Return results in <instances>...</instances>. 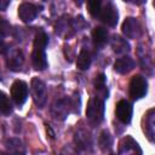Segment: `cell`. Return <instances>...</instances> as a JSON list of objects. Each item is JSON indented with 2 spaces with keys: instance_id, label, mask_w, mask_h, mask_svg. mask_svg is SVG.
Wrapping results in <instances>:
<instances>
[{
  "instance_id": "5b68a950",
  "label": "cell",
  "mask_w": 155,
  "mask_h": 155,
  "mask_svg": "<svg viewBox=\"0 0 155 155\" xmlns=\"http://www.w3.org/2000/svg\"><path fill=\"white\" fill-rule=\"evenodd\" d=\"M98 18L107 25L115 27L117 23V19H119V15H117V10H116L115 5L113 2H107L104 5V7H102Z\"/></svg>"
},
{
  "instance_id": "e0dca14e",
  "label": "cell",
  "mask_w": 155,
  "mask_h": 155,
  "mask_svg": "<svg viewBox=\"0 0 155 155\" xmlns=\"http://www.w3.org/2000/svg\"><path fill=\"white\" fill-rule=\"evenodd\" d=\"M144 131L151 140H155V110H151L147 114Z\"/></svg>"
},
{
  "instance_id": "cb8c5ba5",
  "label": "cell",
  "mask_w": 155,
  "mask_h": 155,
  "mask_svg": "<svg viewBox=\"0 0 155 155\" xmlns=\"http://www.w3.org/2000/svg\"><path fill=\"white\" fill-rule=\"evenodd\" d=\"M10 4V1H5V0H0V8L1 10H6V6Z\"/></svg>"
},
{
  "instance_id": "5bb4252c",
  "label": "cell",
  "mask_w": 155,
  "mask_h": 155,
  "mask_svg": "<svg viewBox=\"0 0 155 155\" xmlns=\"http://www.w3.org/2000/svg\"><path fill=\"white\" fill-rule=\"evenodd\" d=\"M110 45H111L114 52H116V53H126L130 51V44L119 35H113Z\"/></svg>"
},
{
  "instance_id": "7a4b0ae2",
  "label": "cell",
  "mask_w": 155,
  "mask_h": 155,
  "mask_svg": "<svg viewBox=\"0 0 155 155\" xmlns=\"http://www.w3.org/2000/svg\"><path fill=\"white\" fill-rule=\"evenodd\" d=\"M86 116H87V120L92 125L101 124L104 116V101L99 97L91 98L87 103Z\"/></svg>"
},
{
  "instance_id": "277c9868",
  "label": "cell",
  "mask_w": 155,
  "mask_h": 155,
  "mask_svg": "<svg viewBox=\"0 0 155 155\" xmlns=\"http://www.w3.org/2000/svg\"><path fill=\"white\" fill-rule=\"evenodd\" d=\"M148 82L142 75H134L130 82V96L132 99H140L147 94Z\"/></svg>"
},
{
  "instance_id": "52a82bcc",
  "label": "cell",
  "mask_w": 155,
  "mask_h": 155,
  "mask_svg": "<svg viewBox=\"0 0 155 155\" xmlns=\"http://www.w3.org/2000/svg\"><path fill=\"white\" fill-rule=\"evenodd\" d=\"M119 155H142V149L132 137L126 136L119 143Z\"/></svg>"
},
{
  "instance_id": "ac0fdd59",
  "label": "cell",
  "mask_w": 155,
  "mask_h": 155,
  "mask_svg": "<svg viewBox=\"0 0 155 155\" xmlns=\"http://www.w3.org/2000/svg\"><path fill=\"white\" fill-rule=\"evenodd\" d=\"M91 65V54L87 50L82 48L80 51V53L78 54V59H76V67L80 70H87Z\"/></svg>"
},
{
  "instance_id": "603a6c76",
  "label": "cell",
  "mask_w": 155,
  "mask_h": 155,
  "mask_svg": "<svg viewBox=\"0 0 155 155\" xmlns=\"http://www.w3.org/2000/svg\"><path fill=\"white\" fill-rule=\"evenodd\" d=\"M69 102H70L71 113L79 114V111H80V96H79V93H74L69 98Z\"/></svg>"
},
{
  "instance_id": "4fadbf2b",
  "label": "cell",
  "mask_w": 155,
  "mask_h": 155,
  "mask_svg": "<svg viewBox=\"0 0 155 155\" xmlns=\"http://www.w3.org/2000/svg\"><path fill=\"white\" fill-rule=\"evenodd\" d=\"M5 147L8 155H25V147L18 138H8Z\"/></svg>"
},
{
  "instance_id": "d4e9b609",
  "label": "cell",
  "mask_w": 155,
  "mask_h": 155,
  "mask_svg": "<svg viewBox=\"0 0 155 155\" xmlns=\"http://www.w3.org/2000/svg\"><path fill=\"white\" fill-rule=\"evenodd\" d=\"M154 7H155V1H154Z\"/></svg>"
},
{
  "instance_id": "ba28073f",
  "label": "cell",
  "mask_w": 155,
  "mask_h": 155,
  "mask_svg": "<svg viewBox=\"0 0 155 155\" xmlns=\"http://www.w3.org/2000/svg\"><path fill=\"white\" fill-rule=\"evenodd\" d=\"M121 30H122L124 35L128 39H137L140 36V33H142L139 22L133 17H127L124 21Z\"/></svg>"
},
{
  "instance_id": "9a60e30c",
  "label": "cell",
  "mask_w": 155,
  "mask_h": 155,
  "mask_svg": "<svg viewBox=\"0 0 155 155\" xmlns=\"http://www.w3.org/2000/svg\"><path fill=\"white\" fill-rule=\"evenodd\" d=\"M92 39H93V42L96 46L98 47H102L107 44L108 41V31L105 28L103 27H96L92 31Z\"/></svg>"
},
{
  "instance_id": "d6986e66",
  "label": "cell",
  "mask_w": 155,
  "mask_h": 155,
  "mask_svg": "<svg viewBox=\"0 0 155 155\" xmlns=\"http://www.w3.org/2000/svg\"><path fill=\"white\" fill-rule=\"evenodd\" d=\"M98 144H99V148L103 150V151H107V150H110L111 145H113V138L110 136V133L104 130L101 132L99 134V138H98Z\"/></svg>"
},
{
  "instance_id": "4316f807",
  "label": "cell",
  "mask_w": 155,
  "mask_h": 155,
  "mask_svg": "<svg viewBox=\"0 0 155 155\" xmlns=\"http://www.w3.org/2000/svg\"><path fill=\"white\" fill-rule=\"evenodd\" d=\"M1 155H5V154H1Z\"/></svg>"
},
{
  "instance_id": "6da1fadb",
  "label": "cell",
  "mask_w": 155,
  "mask_h": 155,
  "mask_svg": "<svg viewBox=\"0 0 155 155\" xmlns=\"http://www.w3.org/2000/svg\"><path fill=\"white\" fill-rule=\"evenodd\" d=\"M48 36L45 31H39L34 39L33 53H31V63L36 70H44L47 67V59L45 53V47L47 46Z\"/></svg>"
},
{
  "instance_id": "8992f818",
  "label": "cell",
  "mask_w": 155,
  "mask_h": 155,
  "mask_svg": "<svg viewBox=\"0 0 155 155\" xmlns=\"http://www.w3.org/2000/svg\"><path fill=\"white\" fill-rule=\"evenodd\" d=\"M28 97V85L22 80H16L11 86V98L17 105H22Z\"/></svg>"
},
{
  "instance_id": "9c48e42d",
  "label": "cell",
  "mask_w": 155,
  "mask_h": 155,
  "mask_svg": "<svg viewBox=\"0 0 155 155\" xmlns=\"http://www.w3.org/2000/svg\"><path fill=\"white\" fill-rule=\"evenodd\" d=\"M132 113H133V108H132V104L128 101L121 99V101L117 102L116 108H115V114H116V117L122 124H128L131 121Z\"/></svg>"
},
{
  "instance_id": "2e32d148",
  "label": "cell",
  "mask_w": 155,
  "mask_h": 155,
  "mask_svg": "<svg viewBox=\"0 0 155 155\" xmlns=\"http://www.w3.org/2000/svg\"><path fill=\"white\" fill-rule=\"evenodd\" d=\"M24 62V57H23V53L21 51H13L10 57L7 58V65L11 70H18L21 69L22 64Z\"/></svg>"
},
{
  "instance_id": "ffe728a7",
  "label": "cell",
  "mask_w": 155,
  "mask_h": 155,
  "mask_svg": "<svg viewBox=\"0 0 155 155\" xmlns=\"http://www.w3.org/2000/svg\"><path fill=\"white\" fill-rule=\"evenodd\" d=\"M0 110L2 115H6V116L12 113V104L4 92H1V97H0Z\"/></svg>"
},
{
  "instance_id": "7c38bea8",
  "label": "cell",
  "mask_w": 155,
  "mask_h": 155,
  "mask_svg": "<svg viewBox=\"0 0 155 155\" xmlns=\"http://www.w3.org/2000/svg\"><path fill=\"white\" fill-rule=\"evenodd\" d=\"M133 68H134V61L131 57H128V56L120 57L114 63V69L119 74H127Z\"/></svg>"
},
{
  "instance_id": "44dd1931",
  "label": "cell",
  "mask_w": 155,
  "mask_h": 155,
  "mask_svg": "<svg viewBox=\"0 0 155 155\" xmlns=\"http://www.w3.org/2000/svg\"><path fill=\"white\" fill-rule=\"evenodd\" d=\"M94 87L97 91L103 92L104 98H108V91L105 90V75L104 74H99L96 76L94 79Z\"/></svg>"
},
{
  "instance_id": "8fae6325",
  "label": "cell",
  "mask_w": 155,
  "mask_h": 155,
  "mask_svg": "<svg viewBox=\"0 0 155 155\" xmlns=\"http://www.w3.org/2000/svg\"><path fill=\"white\" fill-rule=\"evenodd\" d=\"M70 111H71V108H70L69 98L59 99L52 107V114L54 115V117L61 119V120H64Z\"/></svg>"
},
{
  "instance_id": "30bf717a",
  "label": "cell",
  "mask_w": 155,
  "mask_h": 155,
  "mask_svg": "<svg viewBox=\"0 0 155 155\" xmlns=\"http://www.w3.org/2000/svg\"><path fill=\"white\" fill-rule=\"evenodd\" d=\"M39 11L40 10L38 8V6H35L31 2H22L18 6V16L25 23H29V22L34 21L35 17L38 16Z\"/></svg>"
},
{
  "instance_id": "3957f363",
  "label": "cell",
  "mask_w": 155,
  "mask_h": 155,
  "mask_svg": "<svg viewBox=\"0 0 155 155\" xmlns=\"http://www.w3.org/2000/svg\"><path fill=\"white\" fill-rule=\"evenodd\" d=\"M30 91H31L33 101L36 104V107L44 108L47 101V90L45 82L39 78H33L30 82Z\"/></svg>"
},
{
  "instance_id": "484cf974",
  "label": "cell",
  "mask_w": 155,
  "mask_h": 155,
  "mask_svg": "<svg viewBox=\"0 0 155 155\" xmlns=\"http://www.w3.org/2000/svg\"><path fill=\"white\" fill-rule=\"evenodd\" d=\"M110 155H115V154H110Z\"/></svg>"
},
{
  "instance_id": "7402d4cb",
  "label": "cell",
  "mask_w": 155,
  "mask_h": 155,
  "mask_svg": "<svg viewBox=\"0 0 155 155\" xmlns=\"http://www.w3.org/2000/svg\"><path fill=\"white\" fill-rule=\"evenodd\" d=\"M87 8L91 16L93 17H98L102 10V2L99 0H90L87 1Z\"/></svg>"
}]
</instances>
